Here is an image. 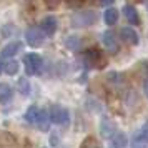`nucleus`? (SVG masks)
I'll list each match as a JSON object with an SVG mask.
<instances>
[{"label": "nucleus", "mask_w": 148, "mask_h": 148, "mask_svg": "<svg viewBox=\"0 0 148 148\" xmlns=\"http://www.w3.org/2000/svg\"><path fill=\"white\" fill-rule=\"evenodd\" d=\"M95 22H97V14L93 10H78L72 17V25L75 28L90 27V25H93Z\"/></svg>", "instance_id": "nucleus-1"}, {"label": "nucleus", "mask_w": 148, "mask_h": 148, "mask_svg": "<svg viewBox=\"0 0 148 148\" xmlns=\"http://www.w3.org/2000/svg\"><path fill=\"white\" fill-rule=\"evenodd\" d=\"M83 60H85V65L88 68H103L105 63H107L105 55L101 53L98 48H90V50H87L85 55H83Z\"/></svg>", "instance_id": "nucleus-2"}, {"label": "nucleus", "mask_w": 148, "mask_h": 148, "mask_svg": "<svg viewBox=\"0 0 148 148\" xmlns=\"http://www.w3.org/2000/svg\"><path fill=\"white\" fill-rule=\"evenodd\" d=\"M48 115H50V121L55 123V125H68V121H70L68 110L65 107H62V105H53L50 108Z\"/></svg>", "instance_id": "nucleus-3"}, {"label": "nucleus", "mask_w": 148, "mask_h": 148, "mask_svg": "<svg viewBox=\"0 0 148 148\" xmlns=\"http://www.w3.org/2000/svg\"><path fill=\"white\" fill-rule=\"evenodd\" d=\"M23 65H25V73L37 75L42 70V57L38 53H27L23 57Z\"/></svg>", "instance_id": "nucleus-4"}, {"label": "nucleus", "mask_w": 148, "mask_h": 148, "mask_svg": "<svg viewBox=\"0 0 148 148\" xmlns=\"http://www.w3.org/2000/svg\"><path fill=\"white\" fill-rule=\"evenodd\" d=\"M43 32L40 30V27H30L27 28V32H25V40L30 47H40L42 43H43Z\"/></svg>", "instance_id": "nucleus-5"}, {"label": "nucleus", "mask_w": 148, "mask_h": 148, "mask_svg": "<svg viewBox=\"0 0 148 148\" xmlns=\"http://www.w3.org/2000/svg\"><path fill=\"white\" fill-rule=\"evenodd\" d=\"M101 40H103V45H105V48H107L110 53H115V52L118 50V40H116V37H115V34L112 30L103 32Z\"/></svg>", "instance_id": "nucleus-6"}, {"label": "nucleus", "mask_w": 148, "mask_h": 148, "mask_svg": "<svg viewBox=\"0 0 148 148\" xmlns=\"http://www.w3.org/2000/svg\"><path fill=\"white\" fill-rule=\"evenodd\" d=\"M57 28H58V22H57V18L52 17V15L45 17V18L42 20V23H40V30L45 35H48V37L53 35L55 32H57Z\"/></svg>", "instance_id": "nucleus-7"}, {"label": "nucleus", "mask_w": 148, "mask_h": 148, "mask_svg": "<svg viewBox=\"0 0 148 148\" xmlns=\"http://www.w3.org/2000/svg\"><path fill=\"white\" fill-rule=\"evenodd\" d=\"M120 37L121 40L125 42V43H128V45H138L140 43V37H138V34L135 32L133 28L130 27H123L120 30Z\"/></svg>", "instance_id": "nucleus-8"}, {"label": "nucleus", "mask_w": 148, "mask_h": 148, "mask_svg": "<svg viewBox=\"0 0 148 148\" xmlns=\"http://www.w3.org/2000/svg\"><path fill=\"white\" fill-rule=\"evenodd\" d=\"M100 133L103 138H110L112 140V136L116 133V125H115L112 120H108V118H103L100 123Z\"/></svg>", "instance_id": "nucleus-9"}, {"label": "nucleus", "mask_w": 148, "mask_h": 148, "mask_svg": "<svg viewBox=\"0 0 148 148\" xmlns=\"http://www.w3.org/2000/svg\"><path fill=\"white\" fill-rule=\"evenodd\" d=\"M50 115L45 108H40L38 110V115H37V121H35V125L40 128L42 132H48V128H50Z\"/></svg>", "instance_id": "nucleus-10"}, {"label": "nucleus", "mask_w": 148, "mask_h": 148, "mask_svg": "<svg viewBox=\"0 0 148 148\" xmlns=\"http://www.w3.org/2000/svg\"><path fill=\"white\" fill-rule=\"evenodd\" d=\"M22 48V43L20 42H10L8 45L2 48V55H0V58H10V57H15V55L20 52Z\"/></svg>", "instance_id": "nucleus-11"}, {"label": "nucleus", "mask_w": 148, "mask_h": 148, "mask_svg": "<svg viewBox=\"0 0 148 148\" xmlns=\"http://www.w3.org/2000/svg\"><path fill=\"white\" fill-rule=\"evenodd\" d=\"M123 15H125V18H127L130 23H133V25H140V15L136 12V8L132 7V5H125L123 7Z\"/></svg>", "instance_id": "nucleus-12"}, {"label": "nucleus", "mask_w": 148, "mask_h": 148, "mask_svg": "<svg viewBox=\"0 0 148 148\" xmlns=\"http://www.w3.org/2000/svg\"><path fill=\"white\" fill-rule=\"evenodd\" d=\"M128 145V138L125 133L121 132H116V133L112 136V147L110 148H125Z\"/></svg>", "instance_id": "nucleus-13"}, {"label": "nucleus", "mask_w": 148, "mask_h": 148, "mask_svg": "<svg viewBox=\"0 0 148 148\" xmlns=\"http://www.w3.org/2000/svg\"><path fill=\"white\" fill-rule=\"evenodd\" d=\"M103 20H105L107 25H115L118 22V10L113 7H108L105 10V14H103Z\"/></svg>", "instance_id": "nucleus-14"}, {"label": "nucleus", "mask_w": 148, "mask_h": 148, "mask_svg": "<svg viewBox=\"0 0 148 148\" xmlns=\"http://www.w3.org/2000/svg\"><path fill=\"white\" fill-rule=\"evenodd\" d=\"M12 95H14V90H12V87L8 83H0V103L10 101Z\"/></svg>", "instance_id": "nucleus-15"}, {"label": "nucleus", "mask_w": 148, "mask_h": 148, "mask_svg": "<svg viewBox=\"0 0 148 148\" xmlns=\"http://www.w3.org/2000/svg\"><path fill=\"white\" fill-rule=\"evenodd\" d=\"M135 143H143V145H148V121L143 123V127L140 128V132L135 135L133 138Z\"/></svg>", "instance_id": "nucleus-16"}, {"label": "nucleus", "mask_w": 148, "mask_h": 148, "mask_svg": "<svg viewBox=\"0 0 148 148\" xmlns=\"http://www.w3.org/2000/svg\"><path fill=\"white\" fill-rule=\"evenodd\" d=\"M17 90H18V93H22V95H28L30 93V82H28L25 77L18 78V82H17Z\"/></svg>", "instance_id": "nucleus-17"}, {"label": "nucleus", "mask_w": 148, "mask_h": 148, "mask_svg": "<svg viewBox=\"0 0 148 148\" xmlns=\"http://www.w3.org/2000/svg\"><path fill=\"white\" fill-rule=\"evenodd\" d=\"M38 110H40V108L37 107V105H30V107H28V110L25 112V120H27L28 123H35V121H37Z\"/></svg>", "instance_id": "nucleus-18"}, {"label": "nucleus", "mask_w": 148, "mask_h": 148, "mask_svg": "<svg viewBox=\"0 0 148 148\" xmlns=\"http://www.w3.org/2000/svg\"><path fill=\"white\" fill-rule=\"evenodd\" d=\"M18 68H20V65H18V62L17 60H10L5 63V67H3V72L8 75H15L17 72H18Z\"/></svg>", "instance_id": "nucleus-19"}, {"label": "nucleus", "mask_w": 148, "mask_h": 148, "mask_svg": "<svg viewBox=\"0 0 148 148\" xmlns=\"http://www.w3.org/2000/svg\"><path fill=\"white\" fill-rule=\"evenodd\" d=\"M80 148H101V145H100V141L97 140V138H93V136H87L85 140L82 141Z\"/></svg>", "instance_id": "nucleus-20"}, {"label": "nucleus", "mask_w": 148, "mask_h": 148, "mask_svg": "<svg viewBox=\"0 0 148 148\" xmlns=\"http://www.w3.org/2000/svg\"><path fill=\"white\" fill-rule=\"evenodd\" d=\"M14 145V138L7 133V132H2L0 133V147L2 148H10Z\"/></svg>", "instance_id": "nucleus-21"}, {"label": "nucleus", "mask_w": 148, "mask_h": 148, "mask_svg": "<svg viewBox=\"0 0 148 148\" xmlns=\"http://www.w3.org/2000/svg\"><path fill=\"white\" fill-rule=\"evenodd\" d=\"M80 38L78 37H68L67 40H65V45H67L70 50H78V47H80Z\"/></svg>", "instance_id": "nucleus-22"}, {"label": "nucleus", "mask_w": 148, "mask_h": 148, "mask_svg": "<svg viewBox=\"0 0 148 148\" xmlns=\"http://www.w3.org/2000/svg\"><path fill=\"white\" fill-rule=\"evenodd\" d=\"M43 3H45L50 10H53V8H57L60 5V0H43Z\"/></svg>", "instance_id": "nucleus-23"}, {"label": "nucleus", "mask_w": 148, "mask_h": 148, "mask_svg": "<svg viewBox=\"0 0 148 148\" xmlns=\"http://www.w3.org/2000/svg\"><path fill=\"white\" fill-rule=\"evenodd\" d=\"M113 2L115 0H98V3H100L101 7H112V5H113Z\"/></svg>", "instance_id": "nucleus-24"}, {"label": "nucleus", "mask_w": 148, "mask_h": 148, "mask_svg": "<svg viewBox=\"0 0 148 148\" xmlns=\"http://www.w3.org/2000/svg\"><path fill=\"white\" fill-rule=\"evenodd\" d=\"M143 92H145V97H148V77L145 78V83H143Z\"/></svg>", "instance_id": "nucleus-25"}, {"label": "nucleus", "mask_w": 148, "mask_h": 148, "mask_svg": "<svg viewBox=\"0 0 148 148\" xmlns=\"http://www.w3.org/2000/svg\"><path fill=\"white\" fill-rule=\"evenodd\" d=\"M132 148H147V145H143V143H135L133 141V147Z\"/></svg>", "instance_id": "nucleus-26"}, {"label": "nucleus", "mask_w": 148, "mask_h": 148, "mask_svg": "<svg viewBox=\"0 0 148 148\" xmlns=\"http://www.w3.org/2000/svg\"><path fill=\"white\" fill-rule=\"evenodd\" d=\"M3 67H5V63H3V60H2V58H0V73L3 72Z\"/></svg>", "instance_id": "nucleus-27"}, {"label": "nucleus", "mask_w": 148, "mask_h": 148, "mask_svg": "<svg viewBox=\"0 0 148 148\" xmlns=\"http://www.w3.org/2000/svg\"><path fill=\"white\" fill-rule=\"evenodd\" d=\"M147 10H148V2H147Z\"/></svg>", "instance_id": "nucleus-28"}]
</instances>
